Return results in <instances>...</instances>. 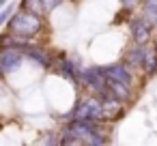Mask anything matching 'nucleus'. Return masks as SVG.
<instances>
[{
	"instance_id": "obj_1",
	"label": "nucleus",
	"mask_w": 157,
	"mask_h": 146,
	"mask_svg": "<svg viewBox=\"0 0 157 146\" xmlns=\"http://www.w3.org/2000/svg\"><path fill=\"white\" fill-rule=\"evenodd\" d=\"M22 9H24L26 13L39 15V13H41V2H39V0H24V2H22Z\"/></svg>"
}]
</instances>
